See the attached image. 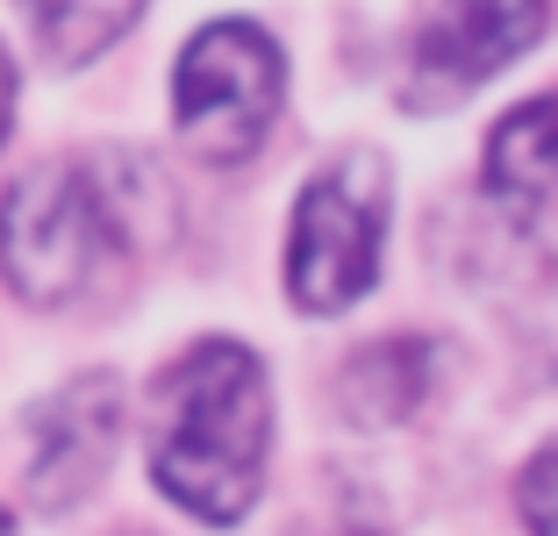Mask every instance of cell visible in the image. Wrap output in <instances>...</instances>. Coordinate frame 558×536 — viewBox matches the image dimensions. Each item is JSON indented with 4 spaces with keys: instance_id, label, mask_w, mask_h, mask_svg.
<instances>
[{
    "instance_id": "cell-10",
    "label": "cell",
    "mask_w": 558,
    "mask_h": 536,
    "mask_svg": "<svg viewBox=\"0 0 558 536\" xmlns=\"http://www.w3.org/2000/svg\"><path fill=\"white\" fill-rule=\"evenodd\" d=\"M523 515H530V529H551V443L523 472Z\"/></svg>"
},
{
    "instance_id": "cell-4",
    "label": "cell",
    "mask_w": 558,
    "mask_h": 536,
    "mask_svg": "<svg viewBox=\"0 0 558 536\" xmlns=\"http://www.w3.org/2000/svg\"><path fill=\"white\" fill-rule=\"evenodd\" d=\"M387 236V158L351 150L323 165L294 200L287 229V293L301 315H344L379 272Z\"/></svg>"
},
{
    "instance_id": "cell-8",
    "label": "cell",
    "mask_w": 558,
    "mask_h": 536,
    "mask_svg": "<svg viewBox=\"0 0 558 536\" xmlns=\"http://www.w3.org/2000/svg\"><path fill=\"white\" fill-rule=\"evenodd\" d=\"M423 387H429V351L401 343V337L373 343V351H359L344 365V407H351V423H365V429H395L423 401Z\"/></svg>"
},
{
    "instance_id": "cell-3",
    "label": "cell",
    "mask_w": 558,
    "mask_h": 536,
    "mask_svg": "<svg viewBox=\"0 0 558 536\" xmlns=\"http://www.w3.org/2000/svg\"><path fill=\"white\" fill-rule=\"evenodd\" d=\"M287 100V58L258 22L230 15L186 36L172 65V130L201 165H244Z\"/></svg>"
},
{
    "instance_id": "cell-9",
    "label": "cell",
    "mask_w": 558,
    "mask_h": 536,
    "mask_svg": "<svg viewBox=\"0 0 558 536\" xmlns=\"http://www.w3.org/2000/svg\"><path fill=\"white\" fill-rule=\"evenodd\" d=\"M29 8V29H36V50H44L58 72H80L94 65L108 44L136 29L144 0H22Z\"/></svg>"
},
{
    "instance_id": "cell-2",
    "label": "cell",
    "mask_w": 558,
    "mask_h": 536,
    "mask_svg": "<svg viewBox=\"0 0 558 536\" xmlns=\"http://www.w3.org/2000/svg\"><path fill=\"white\" fill-rule=\"evenodd\" d=\"M116 244H122V215L108 200V186L80 165H36L0 200V272L29 308L80 301Z\"/></svg>"
},
{
    "instance_id": "cell-5",
    "label": "cell",
    "mask_w": 558,
    "mask_h": 536,
    "mask_svg": "<svg viewBox=\"0 0 558 536\" xmlns=\"http://www.w3.org/2000/svg\"><path fill=\"white\" fill-rule=\"evenodd\" d=\"M551 0H437L415 29L409 58V108L437 114L451 100H465L473 86H487L494 72H509L530 44L544 36Z\"/></svg>"
},
{
    "instance_id": "cell-11",
    "label": "cell",
    "mask_w": 558,
    "mask_h": 536,
    "mask_svg": "<svg viewBox=\"0 0 558 536\" xmlns=\"http://www.w3.org/2000/svg\"><path fill=\"white\" fill-rule=\"evenodd\" d=\"M8 122H15V58L0 50V144H8Z\"/></svg>"
},
{
    "instance_id": "cell-1",
    "label": "cell",
    "mask_w": 558,
    "mask_h": 536,
    "mask_svg": "<svg viewBox=\"0 0 558 536\" xmlns=\"http://www.w3.org/2000/svg\"><path fill=\"white\" fill-rule=\"evenodd\" d=\"M272 451V393L265 365L230 337H201L165 365L150 393V472L201 522H236L258 501Z\"/></svg>"
},
{
    "instance_id": "cell-6",
    "label": "cell",
    "mask_w": 558,
    "mask_h": 536,
    "mask_svg": "<svg viewBox=\"0 0 558 536\" xmlns=\"http://www.w3.org/2000/svg\"><path fill=\"white\" fill-rule=\"evenodd\" d=\"M116 423H122V401L100 373L36 407V487H44V501H80L108 472Z\"/></svg>"
},
{
    "instance_id": "cell-12",
    "label": "cell",
    "mask_w": 558,
    "mask_h": 536,
    "mask_svg": "<svg viewBox=\"0 0 558 536\" xmlns=\"http://www.w3.org/2000/svg\"><path fill=\"white\" fill-rule=\"evenodd\" d=\"M8 522H15V515H8V508H0V529H8Z\"/></svg>"
},
{
    "instance_id": "cell-7",
    "label": "cell",
    "mask_w": 558,
    "mask_h": 536,
    "mask_svg": "<svg viewBox=\"0 0 558 536\" xmlns=\"http://www.w3.org/2000/svg\"><path fill=\"white\" fill-rule=\"evenodd\" d=\"M551 122H558V100L551 94H530L523 108L494 130V144H487V194L501 200V208L530 215V222L551 215V179H558Z\"/></svg>"
}]
</instances>
